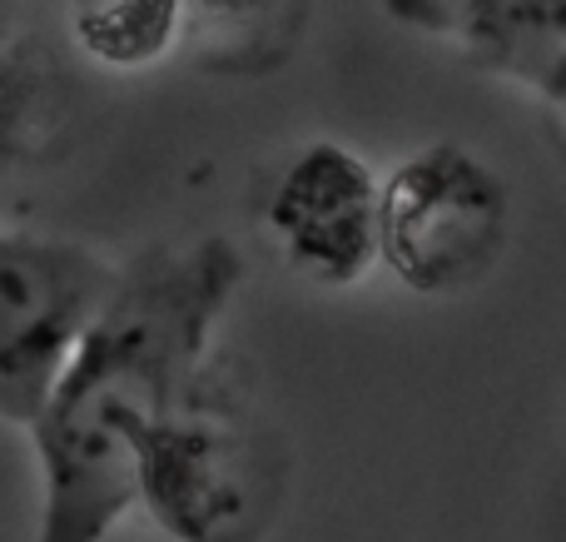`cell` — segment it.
<instances>
[{"instance_id": "6da1fadb", "label": "cell", "mask_w": 566, "mask_h": 542, "mask_svg": "<svg viewBox=\"0 0 566 542\" xmlns=\"http://www.w3.org/2000/svg\"><path fill=\"white\" fill-rule=\"evenodd\" d=\"M244 259L224 234L149 249L70 354L30 438L45 473L35 542H105L139 503V444L205 384Z\"/></svg>"}, {"instance_id": "7a4b0ae2", "label": "cell", "mask_w": 566, "mask_h": 542, "mask_svg": "<svg viewBox=\"0 0 566 542\" xmlns=\"http://www.w3.org/2000/svg\"><path fill=\"white\" fill-rule=\"evenodd\" d=\"M279 503L274 434L205 384L139 444V508L175 542H259Z\"/></svg>"}, {"instance_id": "3957f363", "label": "cell", "mask_w": 566, "mask_h": 542, "mask_svg": "<svg viewBox=\"0 0 566 542\" xmlns=\"http://www.w3.org/2000/svg\"><path fill=\"white\" fill-rule=\"evenodd\" d=\"M507 239V179L458 139L412 149L382 179V269L408 294H468L497 269Z\"/></svg>"}, {"instance_id": "277c9868", "label": "cell", "mask_w": 566, "mask_h": 542, "mask_svg": "<svg viewBox=\"0 0 566 542\" xmlns=\"http://www.w3.org/2000/svg\"><path fill=\"white\" fill-rule=\"evenodd\" d=\"M119 274L85 244L0 229V424L35 428Z\"/></svg>"}, {"instance_id": "5b68a950", "label": "cell", "mask_w": 566, "mask_h": 542, "mask_svg": "<svg viewBox=\"0 0 566 542\" xmlns=\"http://www.w3.org/2000/svg\"><path fill=\"white\" fill-rule=\"evenodd\" d=\"M264 234L313 289H353L382 264V179L338 139H313L269 189Z\"/></svg>"}, {"instance_id": "8992f818", "label": "cell", "mask_w": 566, "mask_h": 542, "mask_svg": "<svg viewBox=\"0 0 566 542\" xmlns=\"http://www.w3.org/2000/svg\"><path fill=\"white\" fill-rule=\"evenodd\" d=\"M402 30L452 45L478 70L532 80L566 50V0H378Z\"/></svg>"}, {"instance_id": "52a82bcc", "label": "cell", "mask_w": 566, "mask_h": 542, "mask_svg": "<svg viewBox=\"0 0 566 542\" xmlns=\"http://www.w3.org/2000/svg\"><path fill=\"white\" fill-rule=\"evenodd\" d=\"M308 0H185V40L195 65L214 75H264L298 50Z\"/></svg>"}, {"instance_id": "ba28073f", "label": "cell", "mask_w": 566, "mask_h": 542, "mask_svg": "<svg viewBox=\"0 0 566 542\" xmlns=\"http://www.w3.org/2000/svg\"><path fill=\"white\" fill-rule=\"evenodd\" d=\"M75 45L105 70L159 65L185 40V0H65Z\"/></svg>"}, {"instance_id": "9c48e42d", "label": "cell", "mask_w": 566, "mask_h": 542, "mask_svg": "<svg viewBox=\"0 0 566 542\" xmlns=\"http://www.w3.org/2000/svg\"><path fill=\"white\" fill-rule=\"evenodd\" d=\"M532 95L542 100V110L552 115V125L562 129V139H566V50L557 60H552L547 70H542L537 80H532Z\"/></svg>"}]
</instances>
